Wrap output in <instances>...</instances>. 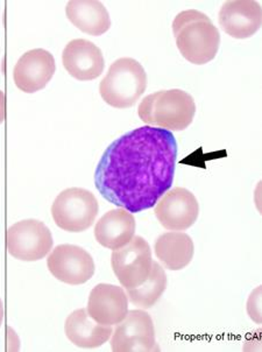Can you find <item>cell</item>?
Returning <instances> with one entry per match:
<instances>
[{
	"mask_svg": "<svg viewBox=\"0 0 262 352\" xmlns=\"http://www.w3.org/2000/svg\"><path fill=\"white\" fill-rule=\"evenodd\" d=\"M48 226L38 219H23L13 224L6 234V246L12 256L21 261H38L53 248Z\"/></svg>",
	"mask_w": 262,
	"mask_h": 352,
	"instance_id": "8992f818",
	"label": "cell"
},
{
	"mask_svg": "<svg viewBox=\"0 0 262 352\" xmlns=\"http://www.w3.org/2000/svg\"><path fill=\"white\" fill-rule=\"evenodd\" d=\"M196 103L179 89L162 90L144 97L138 115L144 124L168 131H183L194 120Z\"/></svg>",
	"mask_w": 262,
	"mask_h": 352,
	"instance_id": "3957f363",
	"label": "cell"
},
{
	"mask_svg": "<svg viewBox=\"0 0 262 352\" xmlns=\"http://www.w3.org/2000/svg\"><path fill=\"white\" fill-rule=\"evenodd\" d=\"M147 88V74L134 58L114 61L99 85L104 102L116 109H129L137 104Z\"/></svg>",
	"mask_w": 262,
	"mask_h": 352,
	"instance_id": "277c9868",
	"label": "cell"
},
{
	"mask_svg": "<svg viewBox=\"0 0 262 352\" xmlns=\"http://www.w3.org/2000/svg\"><path fill=\"white\" fill-rule=\"evenodd\" d=\"M176 46L186 61L193 65H206L216 58L221 46V34L209 16L186 10L175 16L173 23Z\"/></svg>",
	"mask_w": 262,
	"mask_h": 352,
	"instance_id": "7a4b0ae2",
	"label": "cell"
},
{
	"mask_svg": "<svg viewBox=\"0 0 262 352\" xmlns=\"http://www.w3.org/2000/svg\"><path fill=\"white\" fill-rule=\"evenodd\" d=\"M111 265L122 287L131 289L140 286L152 272V251L149 241L134 236L127 245L114 250Z\"/></svg>",
	"mask_w": 262,
	"mask_h": 352,
	"instance_id": "52a82bcc",
	"label": "cell"
},
{
	"mask_svg": "<svg viewBox=\"0 0 262 352\" xmlns=\"http://www.w3.org/2000/svg\"><path fill=\"white\" fill-rule=\"evenodd\" d=\"M56 72V63L52 53L38 48L28 50L17 62L13 80L17 88L26 94H34L45 89Z\"/></svg>",
	"mask_w": 262,
	"mask_h": 352,
	"instance_id": "8fae6325",
	"label": "cell"
},
{
	"mask_svg": "<svg viewBox=\"0 0 262 352\" xmlns=\"http://www.w3.org/2000/svg\"><path fill=\"white\" fill-rule=\"evenodd\" d=\"M98 210V201L91 192L74 187L57 195L52 206V216L60 229L78 234L91 228Z\"/></svg>",
	"mask_w": 262,
	"mask_h": 352,
	"instance_id": "5b68a950",
	"label": "cell"
},
{
	"mask_svg": "<svg viewBox=\"0 0 262 352\" xmlns=\"http://www.w3.org/2000/svg\"><path fill=\"white\" fill-rule=\"evenodd\" d=\"M247 313L255 323H261V287L256 288L250 296L247 302Z\"/></svg>",
	"mask_w": 262,
	"mask_h": 352,
	"instance_id": "ffe728a7",
	"label": "cell"
},
{
	"mask_svg": "<svg viewBox=\"0 0 262 352\" xmlns=\"http://www.w3.org/2000/svg\"><path fill=\"white\" fill-rule=\"evenodd\" d=\"M65 14L74 26L92 36L103 35L110 30V14L98 0H72L67 4Z\"/></svg>",
	"mask_w": 262,
	"mask_h": 352,
	"instance_id": "e0dca14e",
	"label": "cell"
},
{
	"mask_svg": "<svg viewBox=\"0 0 262 352\" xmlns=\"http://www.w3.org/2000/svg\"><path fill=\"white\" fill-rule=\"evenodd\" d=\"M154 251L164 267L179 271L190 264L194 258V241L184 232H166L156 239Z\"/></svg>",
	"mask_w": 262,
	"mask_h": 352,
	"instance_id": "ac0fdd59",
	"label": "cell"
},
{
	"mask_svg": "<svg viewBox=\"0 0 262 352\" xmlns=\"http://www.w3.org/2000/svg\"><path fill=\"white\" fill-rule=\"evenodd\" d=\"M113 352L160 351L152 318L144 310H131L112 333Z\"/></svg>",
	"mask_w": 262,
	"mask_h": 352,
	"instance_id": "ba28073f",
	"label": "cell"
},
{
	"mask_svg": "<svg viewBox=\"0 0 262 352\" xmlns=\"http://www.w3.org/2000/svg\"><path fill=\"white\" fill-rule=\"evenodd\" d=\"M135 234V219L129 211L119 208L107 211L95 228L96 241L107 249L118 250L127 245Z\"/></svg>",
	"mask_w": 262,
	"mask_h": 352,
	"instance_id": "9a60e30c",
	"label": "cell"
},
{
	"mask_svg": "<svg viewBox=\"0 0 262 352\" xmlns=\"http://www.w3.org/2000/svg\"><path fill=\"white\" fill-rule=\"evenodd\" d=\"M6 117V98L4 92L0 90V124L4 123Z\"/></svg>",
	"mask_w": 262,
	"mask_h": 352,
	"instance_id": "44dd1931",
	"label": "cell"
},
{
	"mask_svg": "<svg viewBox=\"0 0 262 352\" xmlns=\"http://www.w3.org/2000/svg\"><path fill=\"white\" fill-rule=\"evenodd\" d=\"M4 321V306H3V301L0 299V327L3 324Z\"/></svg>",
	"mask_w": 262,
	"mask_h": 352,
	"instance_id": "7402d4cb",
	"label": "cell"
},
{
	"mask_svg": "<svg viewBox=\"0 0 262 352\" xmlns=\"http://www.w3.org/2000/svg\"><path fill=\"white\" fill-rule=\"evenodd\" d=\"M218 21L232 38H251L262 25L261 5L255 0H228L221 6Z\"/></svg>",
	"mask_w": 262,
	"mask_h": 352,
	"instance_id": "4fadbf2b",
	"label": "cell"
},
{
	"mask_svg": "<svg viewBox=\"0 0 262 352\" xmlns=\"http://www.w3.org/2000/svg\"><path fill=\"white\" fill-rule=\"evenodd\" d=\"M87 314L104 326H117L129 313V298L119 286L99 283L89 295Z\"/></svg>",
	"mask_w": 262,
	"mask_h": 352,
	"instance_id": "7c38bea8",
	"label": "cell"
},
{
	"mask_svg": "<svg viewBox=\"0 0 262 352\" xmlns=\"http://www.w3.org/2000/svg\"><path fill=\"white\" fill-rule=\"evenodd\" d=\"M177 142L171 131L142 126L116 139L99 160L95 184L116 207L137 214L155 207L171 189Z\"/></svg>",
	"mask_w": 262,
	"mask_h": 352,
	"instance_id": "6da1fadb",
	"label": "cell"
},
{
	"mask_svg": "<svg viewBox=\"0 0 262 352\" xmlns=\"http://www.w3.org/2000/svg\"><path fill=\"white\" fill-rule=\"evenodd\" d=\"M47 266L57 280L72 286L87 283L96 271L91 254L72 244L56 246L47 259Z\"/></svg>",
	"mask_w": 262,
	"mask_h": 352,
	"instance_id": "9c48e42d",
	"label": "cell"
},
{
	"mask_svg": "<svg viewBox=\"0 0 262 352\" xmlns=\"http://www.w3.org/2000/svg\"><path fill=\"white\" fill-rule=\"evenodd\" d=\"M65 331L72 344L83 349L102 346L112 336V327L94 321L84 308L69 315L65 320Z\"/></svg>",
	"mask_w": 262,
	"mask_h": 352,
	"instance_id": "2e32d148",
	"label": "cell"
},
{
	"mask_svg": "<svg viewBox=\"0 0 262 352\" xmlns=\"http://www.w3.org/2000/svg\"><path fill=\"white\" fill-rule=\"evenodd\" d=\"M167 274L159 263L153 261L152 272L149 279L135 288L126 289L129 301L141 309H149L159 301L167 289Z\"/></svg>",
	"mask_w": 262,
	"mask_h": 352,
	"instance_id": "d6986e66",
	"label": "cell"
},
{
	"mask_svg": "<svg viewBox=\"0 0 262 352\" xmlns=\"http://www.w3.org/2000/svg\"><path fill=\"white\" fill-rule=\"evenodd\" d=\"M62 63L69 75L78 80H96L105 68L103 52L84 38H75L65 46Z\"/></svg>",
	"mask_w": 262,
	"mask_h": 352,
	"instance_id": "5bb4252c",
	"label": "cell"
},
{
	"mask_svg": "<svg viewBox=\"0 0 262 352\" xmlns=\"http://www.w3.org/2000/svg\"><path fill=\"white\" fill-rule=\"evenodd\" d=\"M155 217L164 229L184 231L194 226L199 214L196 196L186 188L168 190L155 204Z\"/></svg>",
	"mask_w": 262,
	"mask_h": 352,
	"instance_id": "30bf717a",
	"label": "cell"
}]
</instances>
